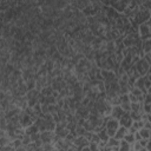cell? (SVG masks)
<instances>
[{"label": "cell", "instance_id": "1", "mask_svg": "<svg viewBox=\"0 0 151 151\" xmlns=\"http://www.w3.org/2000/svg\"><path fill=\"white\" fill-rule=\"evenodd\" d=\"M151 20V19H150ZM150 20H147L146 22L139 25L137 27V34L139 37L140 40H145L151 38V28H150Z\"/></svg>", "mask_w": 151, "mask_h": 151}, {"label": "cell", "instance_id": "2", "mask_svg": "<svg viewBox=\"0 0 151 151\" xmlns=\"http://www.w3.org/2000/svg\"><path fill=\"white\" fill-rule=\"evenodd\" d=\"M118 127H119V123H118L117 119H113V118L109 117L107 120L105 122V130H106L109 137H114V133H116Z\"/></svg>", "mask_w": 151, "mask_h": 151}, {"label": "cell", "instance_id": "3", "mask_svg": "<svg viewBox=\"0 0 151 151\" xmlns=\"http://www.w3.org/2000/svg\"><path fill=\"white\" fill-rule=\"evenodd\" d=\"M134 68H136V71L138 72V74H139L140 77H143V76H145V74H147V73H150V64L146 63L143 58H140V59L134 64Z\"/></svg>", "mask_w": 151, "mask_h": 151}, {"label": "cell", "instance_id": "4", "mask_svg": "<svg viewBox=\"0 0 151 151\" xmlns=\"http://www.w3.org/2000/svg\"><path fill=\"white\" fill-rule=\"evenodd\" d=\"M54 131H42L40 132V140L42 144H52L54 142Z\"/></svg>", "mask_w": 151, "mask_h": 151}, {"label": "cell", "instance_id": "5", "mask_svg": "<svg viewBox=\"0 0 151 151\" xmlns=\"http://www.w3.org/2000/svg\"><path fill=\"white\" fill-rule=\"evenodd\" d=\"M124 113H126V112H124V111L122 110V107H120L119 105H117V106H112V109H111V113H110V117H111V118H113V119L119 120Z\"/></svg>", "mask_w": 151, "mask_h": 151}, {"label": "cell", "instance_id": "6", "mask_svg": "<svg viewBox=\"0 0 151 151\" xmlns=\"http://www.w3.org/2000/svg\"><path fill=\"white\" fill-rule=\"evenodd\" d=\"M118 123H119V126H123L125 129H129L132 125V119H131V117H130L129 113H124L122 116V118L118 120Z\"/></svg>", "mask_w": 151, "mask_h": 151}, {"label": "cell", "instance_id": "7", "mask_svg": "<svg viewBox=\"0 0 151 151\" xmlns=\"http://www.w3.org/2000/svg\"><path fill=\"white\" fill-rule=\"evenodd\" d=\"M140 50H142L143 54H145V53H150V52H151V38L145 39V40H142Z\"/></svg>", "mask_w": 151, "mask_h": 151}, {"label": "cell", "instance_id": "8", "mask_svg": "<svg viewBox=\"0 0 151 151\" xmlns=\"http://www.w3.org/2000/svg\"><path fill=\"white\" fill-rule=\"evenodd\" d=\"M126 132H127V129H125V127H123V126H119V127L117 129L116 133H114V138L118 139V140H122V139L124 138V136L126 134Z\"/></svg>", "mask_w": 151, "mask_h": 151}, {"label": "cell", "instance_id": "9", "mask_svg": "<svg viewBox=\"0 0 151 151\" xmlns=\"http://www.w3.org/2000/svg\"><path fill=\"white\" fill-rule=\"evenodd\" d=\"M97 134H98V138H99V140H100V142H105V143H106V142L109 140V138H110L105 129H103V130L98 131V132H97Z\"/></svg>", "mask_w": 151, "mask_h": 151}, {"label": "cell", "instance_id": "10", "mask_svg": "<svg viewBox=\"0 0 151 151\" xmlns=\"http://www.w3.org/2000/svg\"><path fill=\"white\" fill-rule=\"evenodd\" d=\"M119 142H120V140L116 139L114 137H110V138H109V140L106 142V144H107V146H110V147H111V150H112V149H114V147H118V146H119Z\"/></svg>", "mask_w": 151, "mask_h": 151}, {"label": "cell", "instance_id": "11", "mask_svg": "<svg viewBox=\"0 0 151 151\" xmlns=\"http://www.w3.org/2000/svg\"><path fill=\"white\" fill-rule=\"evenodd\" d=\"M138 133H139L142 139H150V130L149 129L142 127L140 130H138Z\"/></svg>", "mask_w": 151, "mask_h": 151}, {"label": "cell", "instance_id": "12", "mask_svg": "<svg viewBox=\"0 0 151 151\" xmlns=\"http://www.w3.org/2000/svg\"><path fill=\"white\" fill-rule=\"evenodd\" d=\"M123 140H125L127 144H133L134 142H136V139H134V133H130V132H126V134L124 136V138H123Z\"/></svg>", "mask_w": 151, "mask_h": 151}, {"label": "cell", "instance_id": "13", "mask_svg": "<svg viewBox=\"0 0 151 151\" xmlns=\"http://www.w3.org/2000/svg\"><path fill=\"white\" fill-rule=\"evenodd\" d=\"M52 92H53V90H52L51 86H45V87L41 88L40 94L44 96V97H50V96H52Z\"/></svg>", "mask_w": 151, "mask_h": 151}, {"label": "cell", "instance_id": "14", "mask_svg": "<svg viewBox=\"0 0 151 151\" xmlns=\"http://www.w3.org/2000/svg\"><path fill=\"white\" fill-rule=\"evenodd\" d=\"M131 126H132L134 130L138 131V130H140V129L143 127V120H140V119H139V120H133Z\"/></svg>", "mask_w": 151, "mask_h": 151}, {"label": "cell", "instance_id": "15", "mask_svg": "<svg viewBox=\"0 0 151 151\" xmlns=\"http://www.w3.org/2000/svg\"><path fill=\"white\" fill-rule=\"evenodd\" d=\"M138 143H139L140 147H149V145H150V139H140V140H138Z\"/></svg>", "mask_w": 151, "mask_h": 151}, {"label": "cell", "instance_id": "16", "mask_svg": "<svg viewBox=\"0 0 151 151\" xmlns=\"http://www.w3.org/2000/svg\"><path fill=\"white\" fill-rule=\"evenodd\" d=\"M0 151H14V146H13L12 144H9V145H7V146L1 147Z\"/></svg>", "mask_w": 151, "mask_h": 151}, {"label": "cell", "instance_id": "17", "mask_svg": "<svg viewBox=\"0 0 151 151\" xmlns=\"http://www.w3.org/2000/svg\"><path fill=\"white\" fill-rule=\"evenodd\" d=\"M143 127L144 129H151V123H150V120H144L143 122Z\"/></svg>", "mask_w": 151, "mask_h": 151}, {"label": "cell", "instance_id": "18", "mask_svg": "<svg viewBox=\"0 0 151 151\" xmlns=\"http://www.w3.org/2000/svg\"><path fill=\"white\" fill-rule=\"evenodd\" d=\"M14 151H27V150H26V146H22V145H21V146H19V147H15Z\"/></svg>", "mask_w": 151, "mask_h": 151}, {"label": "cell", "instance_id": "19", "mask_svg": "<svg viewBox=\"0 0 151 151\" xmlns=\"http://www.w3.org/2000/svg\"><path fill=\"white\" fill-rule=\"evenodd\" d=\"M138 151H150V149L149 147H140Z\"/></svg>", "mask_w": 151, "mask_h": 151}]
</instances>
